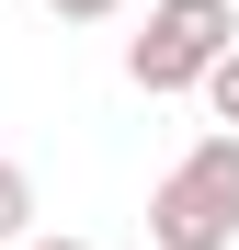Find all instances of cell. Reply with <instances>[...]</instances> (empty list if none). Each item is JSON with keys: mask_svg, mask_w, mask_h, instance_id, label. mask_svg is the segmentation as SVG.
<instances>
[{"mask_svg": "<svg viewBox=\"0 0 239 250\" xmlns=\"http://www.w3.org/2000/svg\"><path fill=\"white\" fill-rule=\"evenodd\" d=\"M239 239V137H194L148 193V250H228Z\"/></svg>", "mask_w": 239, "mask_h": 250, "instance_id": "6da1fadb", "label": "cell"}, {"mask_svg": "<svg viewBox=\"0 0 239 250\" xmlns=\"http://www.w3.org/2000/svg\"><path fill=\"white\" fill-rule=\"evenodd\" d=\"M228 46H239V12L228 0H148V34L126 46V80L137 91H205Z\"/></svg>", "mask_w": 239, "mask_h": 250, "instance_id": "7a4b0ae2", "label": "cell"}, {"mask_svg": "<svg viewBox=\"0 0 239 250\" xmlns=\"http://www.w3.org/2000/svg\"><path fill=\"white\" fill-rule=\"evenodd\" d=\"M205 114H217V137H239V46H228L217 80H205Z\"/></svg>", "mask_w": 239, "mask_h": 250, "instance_id": "3957f363", "label": "cell"}, {"mask_svg": "<svg viewBox=\"0 0 239 250\" xmlns=\"http://www.w3.org/2000/svg\"><path fill=\"white\" fill-rule=\"evenodd\" d=\"M23 216H34V182H23V159H0V239H23Z\"/></svg>", "mask_w": 239, "mask_h": 250, "instance_id": "277c9868", "label": "cell"}, {"mask_svg": "<svg viewBox=\"0 0 239 250\" xmlns=\"http://www.w3.org/2000/svg\"><path fill=\"white\" fill-rule=\"evenodd\" d=\"M46 12H57V23H114L126 0H46Z\"/></svg>", "mask_w": 239, "mask_h": 250, "instance_id": "5b68a950", "label": "cell"}, {"mask_svg": "<svg viewBox=\"0 0 239 250\" xmlns=\"http://www.w3.org/2000/svg\"><path fill=\"white\" fill-rule=\"evenodd\" d=\"M23 250H91V239H23Z\"/></svg>", "mask_w": 239, "mask_h": 250, "instance_id": "8992f818", "label": "cell"}]
</instances>
